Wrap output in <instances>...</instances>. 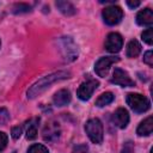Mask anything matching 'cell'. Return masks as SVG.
<instances>
[{"label":"cell","mask_w":153,"mask_h":153,"mask_svg":"<svg viewBox=\"0 0 153 153\" xmlns=\"http://www.w3.org/2000/svg\"><path fill=\"white\" fill-rule=\"evenodd\" d=\"M141 51V44L136 41V39H131L128 44H127V50L126 54L128 57H136Z\"/></svg>","instance_id":"cell-16"},{"label":"cell","mask_w":153,"mask_h":153,"mask_svg":"<svg viewBox=\"0 0 153 153\" xmlns=\"http://www.w3.org/2000/svg\"><path fill=\"white\" fill-rule=\"evenodd\" d=\"M27 153H49L48 148L41 143H33L29 147Z\"/></svg>","instance_id":"cell-19"},{"label":"cell","mask_w":153,"mask_h":153,"mask_svg":"<svg viewBox=\"0 0 153 153\" xmlns=\"http://www.w3.org/2000/svg\"><path fill=\"white\" fill-rule=\"evenodd\" d=\"M136 23L141 26H151L153 24V12L151 8H143L136 14Z\"/></svg>","instance_id":"cell-11"},{"label":"cell","mask_w":153,"mask_h":153,"mask_svg":"<svg viewBox=\"0 0 153 153\" xmlns=\"http://www.w3.org/2000/svg\"><path fill=\"white\" fill-rule=\"evenodd\" d=\"M8 118H10V114H8V111H7L6 109L1 108V109H0V124L7 122Z\"/></svg>","instance_id":"cell-24"},{"label":"cell","mask_w":153,"mask_h":153,"mask_svg":"<svg viewBox=\"0 0 153 153\" xmlns=\"http://www.w3.org/2000/svg\"><path fill=\"white\" fill-rule=\"evenodd\" d=\"M114 99H115L114 93H111V92H104V93H102V94L97 98V100H96V105L99 106V108H102V106H105V105L112 103Z\"/></svg>","instance_id":"cell-18"},{"label":"cell","mask_w":153,"mask_h":153,"mask_svg":"<svg viewBox=\"0 0 153 153\" xmlns=\"http://www.w3.org/2000/svg\"><path fill=\"white\" fill-rule=\"evenodd\" d=\"M53 102L56 106H65L71 102V92L68 90H60L54 94Z\"/></svg>","instance_id":"cell-13"},{"label":"cell","mask_w":153,"mask_h":153,"mask_svg":"<svg viewBox=\"0 0 153 153\" xmlns=\"http://www.w3.org/2000/svg\"><path fill=\"white\" fill-rule=\"evenodd\" d=\"M85 131L93 143H100L104 136L103 124L98 118H90L85 123Z\"/></svg>","instance_id":"cell-2"},{"label":"cell","mask_w":153,"mask_h":153,"mask_svg":"<svg viewBox=\"0 0 153 153\" xmlns=\"http://www.w3.org/2000/svg\"><path fill=\"white\" fill-rule=\"evenodd\" d=\"M103 19L108 25H116L118 24L123 18V11L118 6H108L102 12Z\"/></svg>","instance_id":"cell-4"},{"label":"cell","mask_w":153,"mask_h":153,"mask_svg":"<svg viewBox=\"0 0 153 153\" xmlns=\"http://www.w3.org/2000/svg\"><path fill=\"white\" fill-rule=\"evenodd\" d=\"M112 120H114V123L121 128V129H124L128 123H129V114L128 111L124 109V108H118L115 112H114V116H112Z\"/></svg>","instance_id":"cell-10"},{"label":"cell","mask_w":153,"mask_h":153,"mask_svg":"<svg viewBox=\"0 0 153 153\" xmlns=\"http://www.w3.org/2000/svg\"><path fill=\"white\" fill-rule=\"evenodd\" d=\"M118 61H120V57H117V56H104V57H100L94 65V71L99 76L104 78L108 74L110 66L112 63H115V62H118Z\"/></svg>","instance_id":"cell-6"},{"label":"cell","mask_w":153,"mask_h":153,"mask_svg":"<svg viewBox=\"0 0 153 153\" xmlns=\"http://www.w3.org/2000/svg\"><path fill=\"white\" fill-rule=\"evenodd\" d=\"M126 102L130 106V109L137 114L146 112L151 108V102L148 100V98L140 93H128L126 97Z\"/></svg>","instance_id":"cell-3"},{"label":"cell","mask_w":153,"mask_h":153,"mask_svg":"<svg viewBox=\"0 0 153 153\" xmlns=\"http://www.w3.org/2000/svg\"><path fill=\"white\" fill-rule=\"evenodd\" d=\"M152 131H153V117L149 116L139 124L136 129V134L139 136H148L152 134Z\"/></svg>","instance_id":"cell-12"},{"label":"cell","mask_w":153,"mask_h":153,"mask_svg":"<svg viewBox=\"0 0 153 153\" xmlns=\"http://www.w3.org/2000/svg\"><path fill=\"white\" fill-rule=\"evenodd\" d=\"M11 134H12V137H13V139H19L20 135H22V127H19V126L13 127Z\"/></svg>","instance_id":"cell-25"},{"label":"cell","mask_w":153,"mask_h":153,"mask_svg":"<svg viewBox=\"0 0 153 153\" xmlns=\"http://www.w3.org/2000/svg\"><path fill=\"white\" fill-rule=\"evenodd\" d=\"M123 47V38L117 32H111L105 38V49L109 53H118Z\"/></svg>","instance_id":"cell-8"},{"label":"cell","mask_w":153,"mask_h":153,"mask_svg":"<svg viewBox=\"0 0 153 153\" xmlns=\"http://www.w3.org/2000/svg\"><path fill=\"white\" fill-rule=\"evenodd\" d=\"M122 153H133V145H131V142L124 143L123 149H122Z\"/></svg>","instance_id":"cell-26"},{"label":"cell","mask_w":153,"mask_h":153,"mask_svg":"<svg viewBox=\"0 0 153 153\" xmlns=\"http://www.w3.org/2000/svg\"><path fill=\"white\" fill-rule=\"evenodd\" d=\"M62 48L65 50L63 56L67 61H73L78 56V49L76 45L73 43V41L69 37H63L62 39Z\"/></svg>","instance_id":"cell-9"},{"label":"cell","mask_w":153,"mask_h":153,"mask_svg":"<svg viewBox=\"0 0 153 153\" xmlns=\"http://www.w3.org/2000/svg\"><path fill=\"white\" fill-rule=\"evenodd\" d=\"M0 47H1V42H0Z\"/></svg>","instance_id":"cell-28"},{"label":"cell","mask_w":153,"mask_h":153,"mask_svg":"<svg viewBox=\"0 0 153 153\" xmlns=\"http://www.w3.org/2000/svg\"><path fill=\"white\" fill-rule=\"evenodd\" d=\"M98 85H99V82L96 79H91V78L87 79L76 90L78 98L81 100H88L91 98V96L93 94V92L96 91V88L98 87Z\"/></svg>","instance_id":"cell-5"},{"label":"cell","mask_w":153,"mask_h":153,"mask_svg":"<svg viewBox=\"0 0 153 153\" xmlns=\"http://www.w3.org/2000/svg\"><path fill=\"white\" fill-rule=\"evenodd\" d=\"M30 6L26 4H17L13 7V12L14 13H24V12H29L30 11Z\"/></svg>","instance_id":"cell-21"},{"label":"cell","mask_w":153,"mask_h":153,"mask_svg":"<svg viewBox=\"0 0 153 153\" xmlns=\"http://www.w3.org/2000/svg\"><path fill=\"white\" fill-rule=\"evenodd\" d=\"M141 37H142L143 42H146L148 45H152V44H153V30H152L151 27L147 29V30H145V31L142 32Z\"/></svg>","instance_id":"cell-20"},{"label":"cell","mask_w":153,"mask_h":153,"mask_svg":"<svg viewBox=\"0 0 153 153\" xmlns=\"http://www.w3.org/2000/svg\"><path fill=\"white\" fill-rule=\"evenodd\" d=\"M143 61H145V63H147L148 66H153V53H152V50H148V51H146L145 53V55H143Z\"/></svg>","instance_id":"cell-23"},{"label":"cell","mask_w":153,"mask_h":153,"mask_svg":"<svg viewBox=\"0 0 153 153\" xmlns=\"http://www.w3.org/2000/svg\"><path fill=\"white\" fill-rule=\"evenodd\" d=\"M69 78V73L66 71H59L55 73H51L49 75H45L43 78H41L38 81H36L29 90H27V98L32 99L35 97H37L38 94H41L44 90H47L53 82L59 81V80H63Z\"/></svg>","instance_id":"cell-1"},{"label":"cell","mask_w":153,"mask_h":153,"mask_svg":"<svg viewBox=\"0 0 153 153\" xmlns=\"http://www.w3.org/2000/svg\"><path fill=\"white\" fill-rule=\"evenodd\" d=\"M111 82L116 84V85H120L122 87H131V86L135 85L134 80L129 76V74L126 71L121 69V68H115V71L112 73Z\"/></svg>","instance_id":"cell-7"},{"label":"cell","mask_w":153,"mask_h":153,"mask_svg":"<svg viewBox=\"0 0 153 153\" xmlns=\"http://www.w3.org/2000/svg\"><path fill=\"white\" fill-rule=\"evenodd\" d=\"M59 135H60V128L57 124H55V123L47 124V127L44 128V131H43L44 140L53 141V140H56L59 137Z\"/></svg>","instance_id":"cell-14"},{"label":"cell","mask_w":153,"mask_h":153,"mask_svg":"<svg viewBox=\"0 0 153 153\" xmlns=\"http://www.w3.org/2000/svg\"><path fill=\"white\" fill-rule=\"evenodd\" d=\"M7 142H8V136H7V134L4 133V131H0V152L6 148Z\"/></svg>","instance_id":"cell-22"},{"label":"cell","mask_w":153,"mask_h":153,"mask_svg":"<svg viewBox=\"0 0 153 153\" xmlns=\"http://www.w3.org/2000/svg\"><path fill=\"white\" fill-rule=\"evenodd\" d=\"M140 1H131V0H128L127 1V5L130 7V8H135V7H137V6H140Z\"/></svg>","instance_id":"cell-27"},{"label":"cell","mask_w":153,"mask_h":153,"mask_svg":"<svg viewBox=\"0 0 153 153\" xmlns=\"http://www.w3.org/2000/svg\"><path fill=\"white\" fill-rule=\"evenodd\" d=\"M39 118H31L26 124V137L29 140H33L37 136V126H38Z\"/></svg>","instance_id":"cell-15"},{"label":"cell","mask_w":153,"mask_h":153,"mask_svg":"<svg viewBox=\"0 0 153 153\" xmlns=\"http://www.w3.org/2000/svg\"><path fill=\"white\" fill-rule=\"evenodd\" d=\"M56 7L66 16H73L76 12L75 7L69 1H56Z\"/></svg>","instance_id":"cell-17"}]
</instances>
